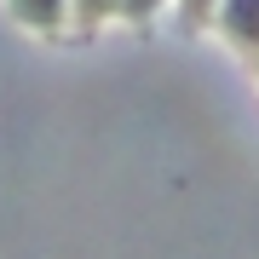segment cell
<instances>
[{
  "label": "cell",
  "instance_id": "cell-1",
  "mask_svg": "<svg viewBox=\"0 0 259 259\" xmlns=\"http://www.w3.org/2000/svg\"><path fill=\"white\" fill-rule=\"evenodd\" d=\"M213 29L242 64H259V0H219Z\"/></svg>",
  "mask_w": 259,
  "mask_h": 259
},
{
  "label": "cell",
  "instance_id": "cell-2",
  "mask_svg": "<svg viewBox=\"0 0 259 259\" xmlns=\"http://www.w3.org/2000/svg\"><path fill=\"white\" fill-rule=\"evenodd\" d=\"M12 23L47 40H69V0H6Z\"/></svg>",
  "mask_w": 259,
  "mask_h": 259
},
{
  "label": "cell",
  "instance_id": "cell-3",
  "mask_svg": "<svg viewBox=\"0 0 259 259\" xmlns=\"http://www.w3.org/2000/svg\"><path fill=\"white\" fill-rule=\"evenodd\" d=\"M121 18V0H69V40H87L98 35L104 23Z\"/></svg>",
  "mask_w": 259,
  "mask_h": 259
},
{
  "label": "cell",
  "instance_id": "cell-4",
  "mask_svg": "<svg viewBox=\"0 0 259 259\" xmlns=\"http://www.w3.org/2000/svg\"><path fill=\"white\" fill-rule=\"evenodd\" d=\"M173 6V0H121V23L127 29H139V35H150L156 29V18Z\"/></svg>",
  "mask_w": 259,
  "mask_h": 259
},
{
  "label": "cell",
  "instance_id": "cell-5",
  "mask_svg": "<svg viewBox=\"0 0 259 259\" xmlns=\"http://www.w3.org/2000/svg\"><path fill=\"white\" fill-rule=\"evenodd\" d=\"M179 6V23L190 29V35H202V29H213V12H219V0H173Z\"/></svg>",
  "mask_w": 259,
  "mask_h": 259
},
{
  "label": "cell",
  "instance_id": "cell-6",
  "mask_svg": "<svg viewBox=\"0 0 259 259\" xmlns=\"http://www.w3.org/2000/svg\"><path fill=\"white\" fill-rule=\"evenodd\" d=\"M248 75H253V81H259V64H248Z\"/></svg>",
  "mask_w": 259,
  "mask_h": 259
}]
</instances>
